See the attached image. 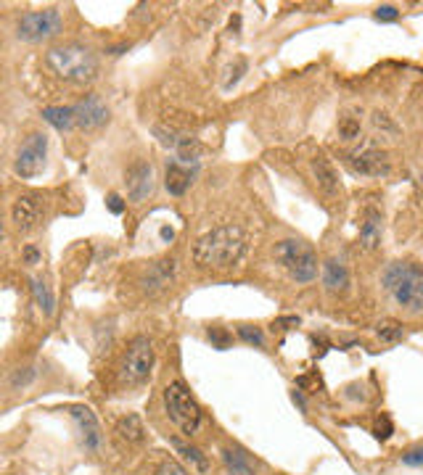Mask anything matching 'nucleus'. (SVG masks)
Instances as JSON below:
<instances>
[{
    "mask_svg": "<svg viewBox=\"0 0 423 475\" xmlns=\"http://www.w3.org/2000/svg\"><path fill=\"white\" fill-rule=\"evenodd\" d=\"M246 254V233L238 224H220L193 243V264L201 269H228Z\"/></svg>",
    "mask_w": 423,
    "mask_h": 475,
    "instance_id": "obj_1",
    "label": "nucleus"
},
{
    "mask_svg": "<svg viewBox=\"0 0 423 475\" xmlns=\"http://www.w3.org/2000/svg\"><path fill=\"white\" fill-rule=\"evenodd\" d=\"M46 66L63 82L74 85H88L98 74V58L88 45L80 43H63L48 48Z\"/></svg>",
    "mask_w": 423,
    "mask_h": 475,
    "instance_id": "obj_2",
    "label": "nucleus"
},
{
    "mask_svg": "<svg viewBox=\"0 0 423 475\" xmlns=\"http://www.w3.org/2000/svg\"><path fill=\"white\" fill-rule=\"evenodd\" d=\"M381 286L407 312H423V267L413 261H394L384 269Z\"/></svg>",
    "mask_w": 423,
    "mask_h": 475,
    "instance_id": "obj_3",
    "label": "nucleus"
},
{
    "mask_svg": "<svg viewBox=\"0 0 423 475\" xmlns=\"http://www.w3.org/2000/svg\"><path fill=\"white\" fill-rule=\"evenodd\" d=\"M164 409H167V417L180 428V433H185L188 439L196 436L201 420H204V412H201V404L196 402V396L190 394L183 380H172L170 386L164 388Z\"/></svg>",
    "mask_w": 423,
    "mask_h": 475,
    "instance_id": "obj_4",
    "label": "nucleus"
},
{
    "mask_svg": "<svg viewBox=\"0 0 423 475\" xmlns=\"http://www.w3.org/2000/svg\"><path fill=\"white\" fill-rule=\"evenodd\" d=\"M275 259L297 283H312L317 278V256L305 241L286 238L275 246Z\"/></svg>",
    "mask_w": 423,
    "mask_h": 475,
    "instance_id": "obj_5",
    "label": "nucleus"
},
{
    "mask_svg": "<svg viewBox=\"0 0 423 475\" xmlns=\"http://www.w3.org/2000/svg\"><path fill=\"white\" fill-rule=\"evenodd\" d=\"M153 343L146 335H138L130 341L125 357H122V367H119V377L125 386H143L146 380L151 377L153 370Z\"/></svg>",
    "mask_w": 423,
    "mask_h": 475,
    "instance_id": "obj_6",
    "label": "nucleus"
},
{
    "mask_svg": "<svg viewBox=\"0 0 423 475\" xmlns=\"http://www.w3.org/2000/svg\"><path fill=\"white\" fill-rule=\"evenodd\" d=\"M63 21L61 14L56 9L46 11H29L24 16H19L16 21V37L24 40V43H43V40H51L61 32Z\"/></svg>",
    "mask_w": 423,
    "mask_h": 475,
    "instance_id": "obj_7",
    "label": "nucleus"
},
{
    "mask_svg": "<svg viewBox=\"0 0 423 475\" xmlns=\"http://www.w3.org/2000/svg\"><path fill=\"white\" fill-rule=\"evenodd\" d=\"M46 162H48V135L43 132H32L21 143L16 153V162H14V172H16L19 177H37L40 172L46 169Z\"/></svg>",
    "mask_w": 423,
    "mask_h": 475,
    "instance_id": "obj_8",
    "label": "nucleus"
},
{
    "mask_svg": "<svg viewBox=\"0 0 423 475\" xmlns=\"http://www.w3.org/2000/svg\"><path fill=\"white\" fill-rule=\"evenodd\" d=\"M347 164L352 167L355 174L362 177H387L392 172V162L389 153L384 148H378L376 143H362L360 148L347 153Z\"/></svg>",
    "mask_w": 423,
    "mask_h": 475,
    "instance_id": "obj_9",
    "label": "nucleus"
},
{
    "mask_svg": "<svg viewBox=\"0 0 423 475\" xmlns=\"http://www.w3.org/2000/svg\"><path fill=\"white\" fill-rule=\"evenodd\" d=\"M153 135L159 137V143L172 148L175 153V159L180 164H188V167H198V159H201V143H198L196 137H190V135H178V132H170V130H164V127H153Z\"/></svg>",
    "mask_w": 423,
    "mask_h": 475,
    "instance_id": "obj_10",
    "label": "nucleus"
},
{
    "mask_svg": "<svg viewBox=\"0 0 423 475\" xmlns=\"http://www.w3.org/2000/svg\"><path fill=\"white\" fill-rule=\"evenodd\" d=\"M125 185H127V198L133 204H141L151 196L156 188V179H153V167L148 162H136L133 167H127L125 172Z\"/></svg>",
    "mask_w": 423,
    "mask_h": 475,
    "instance_id": "obj_11",
    "label": "nucleus"
},
{
    "mask_svg": "<svg viewBox=\"0 0 423 475\" xmlns=\"http://www.w3.org/2000/svg\"><path fill=\"white\" fill-rule=\"evenodd\" d=\"M74 119H77L80 130L93 132L108 122V108L98 95H85L80 103H74Z\"/></svg>",
    "mask_w": 423,
    "mask_h": 475,
    "instance_id": "obj_12",
    "label": "nucleus"
},
{
    "mask_svg": "<svg viewBox=\"0 0 423 475\" xmlns=\"http://www.w3.org/2000/svg\"><path fill=\"white\" fill-rule=\"evenodd\" d=\"M69 414H72V420L77 422V431H80L85 451H98L101 444H103V433H101V425H98V420H96V414H93L91 407L77 404V407L69 409Z\"/></svg>",
    "mask_w": 423,
    "mask_h": 475,
    "instance_id": "obj_13",
    "label": "nucleus"
},
{
    "mask_svg": "<svg viewBox=\"0 0 423 475\" xmlns=\"http://www.w3.org/2000/svg\"><path fill=\"white\" fill-rule=\"evenodd\" d=\"M11 219H14V227H16L19 233L35 230L37 222L43 219V204H40V198L19 196L16 201H14V209H11Z\"/></svg>",
    "mask_w": 423,
    "mask_h": 475,
    "instance_id": "obj_14",
    "label": "nucleus"
},
{
    "mask_svg": "<svg viewBox=\"0 0 423 475\" xmlns=\"http://www.w3.org/2000/svg\"><path fill=\"white\" fill-rule=\"evenodd\" d=\"M196 174H198V167L180 164L178 159H167V167H164V188L170 190L172 196H183V193L193 185Z\"/></svg>",
    "mask_w": 423,
    "mask_h": 475,
    "instance_id": "obj_15",
    "label": "nucleus"
},
{
    "mask_svg": "<svg viewBox=\"0 0 423 475\" xmlns=\"http://www.w3.org/2000/svg\"><path fill=\"white\" fill-rule=\"evenodd\" d=\"M381 238H384V219H381V212L376 207H368L362 212V219H360V243L373 251L381 246Z\"/></svg>",
    "mask_w": 423,
    "mask_h": 475,
    "instance_id": "obj_16",
    "label": "nucleus"
},
{
    "mask_svg": "<svg viewBox=\"0 0 423 475\" xmlns=\"http://www.w3.org/2000/svg\"><path fill=\"white\" fill-rule=\"evenodd\" d=\"M323 286L328 293H333V296H344L352 286L350 269L344 267L339 259H328L323 264Z\"/></svg>",
    "mask_w": 423,
    "mask_h": 475,
    "instance_id": "obj_17",
    "label": "nucleus"
},
{
    "mask_svg": "<svg viewBox=\"0 0 423 475\" xmlns=\"http://www.w3.org/2000/svg\"><path fill=\"white\" fill-rule=\"evenodd\" d=\"M223 462H225L228 475H257V465L241 447L223 449Z\"/></svg>",
    "mask_w": 423,
    "mask_h": 475,
    "instance_id": "obj_18",
    "label": "nucleus"
},
{
    "mask_svg": "<svg viewBox=\"0 0 423 475\" xmlns=\"http://www.w3.org/2000/svg\"><path fill=\"white\" fill-rule=\"evenodd\" d=\"M310 167H312V174H315L317 185H320L325 193H336V190H339V174H336L333 164L328 162L325 156H320V153H317L315 159L310 162Z\"/></svg>",
    "mask_w": 423,
    "mask_h": 475,
    "instance_id": "obj_19",
    "label": "nucleus"
},
{
    "mask_svg": "<svg viewBox=\"0 0 423 475\" xmlns=\"http://www.w3.org/2000/svg\"><path fill=\"white\" fill-rule=\"evenodd\" d=\"M172 275H175V261H156V264H151L148 267V272H146L143 278V286L146 291H159V288L170 286L172 283Z\"/></svg>",
    "mask_w": 423,
    "mask_h": 475,
    "instance_id": "obj_20",
    "label": "nucleus"
},
{
    "mask_svg": "<svg viewBox=\"0 0 423 475\" xmlns=\"http://www.w3.org/2000/svg\"><path fill=\"white\" fill-rule=\"evenodd\" d=\"M43 119H46L51 127H56L58 132H66V130L77 127L74 106H46L43 108Z\"/></svg>",
    "mask_w": 423,
    "mask_h": 475,
    "instance_id": "obj_21",
    "label": "nucleus"
},
{
    "mask_svg": "<svg viewBox=\"0 0 423 475\" xmlns=\"http://www.w3.org/2000/svg\"><path fill=\"white\" fill-rule=\"evenodd\" d=\"M29 286H32V296H35V304L40 306V312L46 314V317H51L56 309V298H53V293H51L48 283L46 280L35 278V280H29Z\"/></svg>",
    "mask_w": 423,
    "mask_h": 475,
    "instance_id": "obj_22",
    "label": "nucleus"
},
{
    "mask_svg": "<svg viewBox=\"0 0 423 475\" xmlns=\"http://www.w3.org/2000/svg\"><path fill=\"white\" fill-rule=\"evenodd\" d=\"M117 433L125 441H130V444H141V441H143L146 428H143V422H141L138 414H127V417H122V420L117 422Z\"/></svg>",
    "mask_w": 423,
    "mask_h": 475,
    "instance_id": "obj_23",
    "label": "nucleus"
},
{
    "mask_svg": "<svg viewBox=\"0 0 423 475\" xmlns=\"http://www.w3.org/2000/svg\"><path fill=\"white\" fill-rule=\"evenodd\" d=\"M360 117L355 114V111H344L342 117H339V137L352 143V140H357L360 137Z\"/></svg>",
    "mask_w": 423,
    "mask_h": 475,
    "instance_id": "obj_24",
    "label": "nucleus"
},
{
    "mask_svg": "<svg viewBox=\"0 0 423 475\" xmlns=\"http://www.w3.org/2000/svg\"><path fill=\"white\" fill-rule=\"evenodd\" d=\"M376 335L384 343H397L402 341V335H405V325L397 323V320H381L376 325Z\"/></svg>",
    "mask_w": 423,
    "mask_h": 475,
    "instance_id": "obj_25",
    "label": "nucleus"
},
{
    "mask_svg": "<svg viewBox=\"0 0 423 475\" xmlns=\"http://www.w3.org/2000/svg\"><path fill=\"white\" fill-rule=\"evenodd\" d=\"M170 444L178 449V451H180L183 457L188 459L193 467H198V470H207V457L201 454V449L190 447V444H185V441H180V439H170Z\"/></svg>",
    "mask_w": 423,
    "mask_h": 475,
    "instance_id": "obj_26",
    "label": "nucleus"
},
{
    "mask_svg": "<svg viewBox=\"0 0 423 475\" xmlns=\"http://www.w3.org/2000/svg\"><path fill=\"white\" fill-rule=\"evenodd\" d=\"M238 338L246 341L249 346H257V349L265 346V333L257 325H238Z\"/></svg>",
    "mask_w": 423,
    "mask_h": 475,
    "instance_id": "obj_27",
    "label": "nucleus"
},
{
    "mask_svg": "<svg viewBox=\"0 0 423 475\" xmlns=\"http://www.w3.org/2000/svg\"><path fill=\"white\" fill-rule=\"evenodd\" d=\"M35 375H37L35 367H24V370L19 367L16 372L11 375V388H14V391H19V388H27L29 383L35 380Z\"/></svg>",
    "mask_w": 423,
    "mask_h": 475,
    "instance_id": "obj_28",
    "label": "nucleus"
},
{
    "mask_svg": "<svg viewBox=\"0 0 423 475\" xmlns=\"http://www.w3.org/2000/svg\"><path fill=\"white\" fill-rule=\"evenodd\" d=\"M209 341L215 343L217 349H228L230 346V333L225 330V328H209Z\"/></svg>",
    "mask_w": 423,
    "mask_h": 475,
    "instance_id": "obj_29",
    "label": "nucleus"
},
{
    "mask_svg": "<svg viewBox=\"0 0 423 475\" xmlns=\"http://www.w3.org/2000/svg\"><path fill=\"white\" fill-rule=\"evenodd\" d=\"M156 475H188V470L178 459H164L162 465H159V470H156Z\"/></svg>",
    "mask_w": 423,
    "mask_h": 475,
    "instance_id": "obj_30",
    "label": "nucleus"
},
{
    "mask_svg": "<svg viewBox=\"0 0 423 475\" xmlns=\"http://www.w3.org/2000/svg\"><path fill=\"white\" fill-rule=\"evenodd\" d=\"M373 125H376L378 130H384V132H392V135L399 132L394 122L389 119V114H381V111H376V114H373Z\"/></svg>",
    "mask_w": 423,
    "mask_h": 475,
    "instance_id": "obj_31",
    "label": "nucleus"
},
{
    "mask_svg": "<svg viewBox=\"0 0 423 475\" xmlns=\"http://www.w3.org/2000/svg\"><path fill=\"white\" fill-rule=\"evenodd\" d=\"M402 462H405L407 467H423V444L410 449V451H405V454H402Z\"/></svg>",
    "mask_w": 423,
    "mask_h": 475,
    "instance_id": "obj_32",
    "label": "nucleus"
},
{
    "mask_svg": "<svg viewBox=\"0 0 423 475\" xmlns=\"http://www.w3.org/2000/svg\"><path fill=\"white\" fill-rule=\"evenodd\" d=\"M392 431H394V428H392V420H389L387 414H381V420L376 422V436L381 441H387L389 436H392Z\"/></svg>",
    "mask_w": 423,
    "mask_h": 475,
    "instance_id": "obj_33",
    "label": "nucleus"
},
{
    "mask_svg": "<svg viewBox=\"0 0 423 475\" xmlns=\"http://www.w3.org/2000/svg\"><path fill=\"white\" fill-rule=\"evenodd\" d=\"M243 72H246V61H243V58H238V61H235V69H230V77H228V82H225V90L233 88L235 82L243 77Z\"/></svg>",
    "mask_w": 423,
    "mask_h": 475,
    "instance_id": "obj_34",
    "label": "nucleus"
},
{
    "mask_svg": "<svg viewBox=\"0 0 423 475\" xmlns=\"http://www.w3.org/2000/svg\"><path fill=\"white\" fill-rule=\"evenodd\" d=\"M376 19L378 21H397V19H399V11H397L394 6H378Z\"/></svg>",
    "mask_w": 423,
    "mask_h": 475,
    "instance_id": "obj_35",
    "label": "nucleus"
},
{
    "mask_svg": "<svg viewBox=\"0 0 423 475\" xmlns=\"http://www.w3.org/2000/svg\"><path fill=\"white\" fill-rule=\"evenodd\" d=\"M106 207L111 214H122L125 212V201H122V196H117V193H111V196L106 198Z\"/></svg>",
    "mask_w": 423,
    "mask_h": 475,
    "instance_id": "obj_36",
    "label": "nucleus"
},
{
    "mask_svg": "<svg viewBox=\"0 0 423 475\" xmlns=\"http://www.w3.org/2000/svg\"><path fill=\"white\" fill-rule=\"evenodd\" d=\"M21 256H24V264H37L40 261V251H37L35 246H24V251H21Z\"/></svg>",
    "mask_w": 423,
    "mask_h": 475,
    "instance_id": "obj_37",
    "label": "nucleus"
},
{
    "mask_svg": "<svg viewBox=\"0 0 423 475\" xmlns=\"http://www.w3.org/2000/svg\"><path fill=\"white\" fill-rule=\"evenodd\" d=\"M291 399H294V404H297L302 412H307V404H305V396H302V391H294V394H291Z\"/></svg>",
    "mask_w": 423,
    "mask_h": 475,
    "instance_id": "obj_38",
    "label": "nucleus"
},
{
    "mask_svg": "<svg viewBox=\"0 0 423 475\" xmlns=\"http://www.w3.org/2000/svg\"><path fill=\"white\" fill-rule=\"evenodd\" d=\"M159 235H162L164 243H170L172 238H175V230H172V227H162V230H159Z\"/></svg>",
    "mask_w": 423,
    "mask_h": 475,
    "instance_id": "obj_39",
    "label": "nucleus"
}]
</instances>
